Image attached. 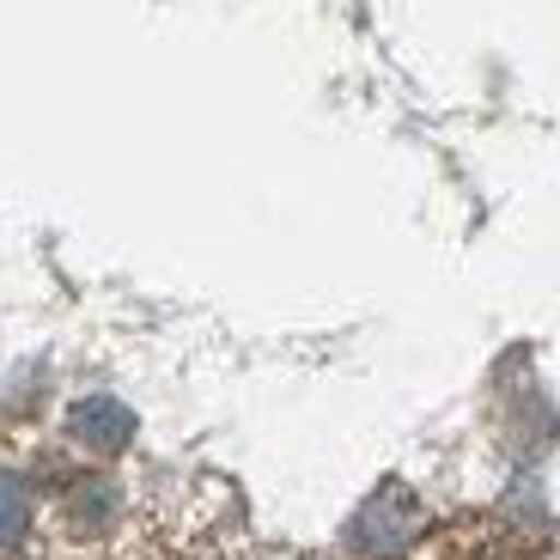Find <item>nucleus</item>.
<instances>
[{"instance_id": "obj_2", "label": "nucleus", "mask_w": 560, "mask_h": 560, "mask_svg": "<svg viewBox=\"0 0 560 560\" xmlns=\"http://www.w3.org/2000/svg\"><path fill=\"white\" fill-rule=\"evenodd\" d=\"M25 524H31V500H25V488H19L13 476H0V555H7V548H19Z\"/></svg>"}, {"instance_id": "obj_1", "label": "nucleus", "mask_w": 560, "mask_h": 560, "mask_svg": "<svg viewBox=\"0 0 560 560\" xmlns=\"http://www.w3.org/2000/svg\"><path fill=\"white\" fill-rule=\"evenodd\" d=\"M68 427L85 439V445H104V451H110V445H122V439H128V415H122L116 402H104V396H92V402H80V408H73V420H68Z\"/></svg>"}]
</instances>
